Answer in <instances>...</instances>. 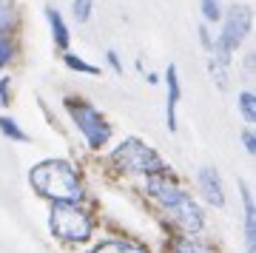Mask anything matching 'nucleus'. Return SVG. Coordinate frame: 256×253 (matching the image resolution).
I'll return each mask as SVG.
<instances>
[{
  "mask_svg": "<svg viewBox=\"0 0 256 253\" xmlns=\"http://www.w3.org/2000/svg\"><path fill=\"white\" fill-rule=\"evenodd\" d=\"M146 194L156 202V208L165 214V219L171 222V228L180 236H200L205 230V216H202L196 199L180 188L171 176L151 174L146 182Z\"/></svg>",
  "mask_w": 256,
  "mask_h": 253,
  "instance_id": "nucleus-1",
  "label": "nucleus"
},
{
  "mask_svg": "<svg viewBox=\"0 0 256 253\" xmlns=\"http://www.w3.org/2000/svg\"><path fill=\"white\" fill-rule=\"evenodd\" d=\"M28 182L52 205H80L86 196L80 174L66 160H46V162L34 165L28 174Z\"/></svg>",
  "mask_w": 256,
  "mask_h": 253,
  "instance_id": "nucleus-2",
  "label": "nucleus"
},
{
  "mask_svg": "<svg viewBox=\"0 0 256 253\" xmlns=\"http://www.w3.org/2000/svg\"><path fill=\"white\" fill-rule=\"evenodd\" d=\"M48 230L57 242L80 248L94 236V219L82 205H52L48 210Z\"/></svg>",
  "mask_w": 256,
  "mask_h": 253,
  "instance_id": "nucleus-3",
  "label": "nucleus"
},
{
  "mask_svg": "<svg viewBox=\"0 0 256 253\" xmlns=\"http://www.w3.org/2000/svg\"><path fill=\"white\" fill-rule=\"evenodd\" d=\"M111 162L126 174H148V176H151V174H162L160 156H156L146 142H140V140H134V136L122 140V142L114 148Z\"/></svg>",
  "mask_w": 256,
  "mask_h": 253,
  "instance_id": "nucleus-4",
  "label": "nucleus"
},
{
  "mask_svg": "<svg viewBox=\"0 0 256 253\" xmlns=\"http://www.w3.org/2000/svg\"><path fill=\"white\" fill-rule=\"evenodd\" d=\"M66 108H68L72 120L77 122L80 134L86 136L88 148H102V145L108 142L111 126L106 122V117L94 108L92 102H86V100H66Z\"/></svg>",
  "mask_w": 256,
  "mask_h": 253,
  "instance_id": "nucleus-5",
  "label": "nucleus"
},
{
  "mask_svg": "<svg viewBox=\"0 0 256 253\" xmlns=\"http://www.w3.org/2000/svg\"><path fill=\"white\" fill-rule=\"evenodd\" d=\"M248 28H250V14H248V9L245 6H234L228 12V18H225L222 34L214 43V63H222V66L230 63V52L239 48V43L248 34Z\"/></svg>",
  "mask_w": 256,
  "mask_h": 253,
  "instance_id": "nucleus-6",
  "label": "nucleus"
},
{
  "mask_svg": "<svg viewBox=\"0 0 256 253\" xmlns=\"http://www.w3.org/2000/svg\"><path fill=\"white\" fill-rule=\"evenodd\" d=\"M196 182H200L202 196L208 199L210 205H216V208H222V205H225V188H222L220 174L214 171V168H200Z\"/></svg>",
  "mask_w": 256,
  "mask_h": 253,
  "instance_id": "nucleus-7",
  "label": "nucleus"
},
{
  "mask_svg": "<svg viewBox=\"0 0 256 253\" xmlns=\"http://www.w3.org/2000/svg\"><path fill=\"white\" fill-rule=\"evenodd\" d=\"M88 253H151L146 242H137V239H126V236H108V239H100Z\"/></svg>",
  "mask_w": 256,
  "mask_h": 253,
  "instance_id": "nucleus-8",
  "label": "nucleus"
},
{
  "mask_svg": "<svg viewBox=\"0 0 256 253\" xmlns=\"http://www.w3.org/2000/svg\"><path fill=\"white\" fill-rule=\"evenodd\" d=\"M165 86H168L165 120H168V128L174 131V128H176V106H180V97H182V88H180V77H176V68H174V66H168V72H165Z\"/></svg>",
  "mask_w": 256,
  "mask_h": 253,
  "instance_id": "nucleus-9",
  "label": "nucleus"
},
{
  "mask_svg": "<svg viewBox=\"0 0 256 253\" xmlns=\"http://www.w3.org/2000/svg\"><path fill=\"white\" fill-rule=\"evenodd\" d=\"M168 253H216V248L200 236H180L176 234L168 244Z\"/></svg>",
  "mask_w": 256,
  "mask_h": 253,
  "instance_id": "nucleus-10",
  "label": "nucleus"
},
{
  "mask_svg": "<svg viewBox=\"0 0 256 253\" xmlns=\"http://www.w3.org/2000/svg\"><path fill=\"white\" fill-rule=\"evenodd\" d=\"M242 202H245V250L256 253V208L248 185H242Z\"/></svg>",
  "mask_w": 256,
  "mask_h": 253,
  "instance_id": "nucleus-11",
  "label": "nucleus"
},
{
  "mask_svg": "<svg viewBox=\"0 0 256 253\" xmlns=\"http://www.w3.org/2000/svg\"><path fill=\"white\" fill-rule=\"evenodd\" d=\"M46 20H48V26H52L54 43L60 46V48H68V28H66L63 18H60V12H57V9H46Z\"/></svg>",
  "mask_w": 256,
  "mask_h": 253,
  "instance_id": "nucleus-12",
  "label": "nucleus"
},
{
  "mask_svg": "<svg viewBox=\"0 0 256 253\" xmlns=\"http://www.w3.org/2000/svg\"><path fill=\"white\" fill-rule=\"evenodd\" d=\"M239 111H242L245 122L254 126V120H256V97H254V91H242V94H239Z\"/></svg>",
  "mask_w": 256,
  "mask_h": 253,
  "instance_id": "nucleus-13",
  "label": "nucleus"
},
{
  "mask_svg": "<svg viewBox=\"0 0 256 253\" xmlns=\"http://www.w3.org/2000/svg\"><path fill=\"white\" fill-rule=\"evenodd\" d=\"M0 131L6 136H12V140H18V142H26L28 140L26 131L18 126V120H12V117H0Z\"/></svg>",
  "mask_w": 256,
  "mask_h": 253,
  "instance_id": "nucleus-14",
  "label": "nucleus"
},
{
  "mask_svg": "<svg viewBox=\"0 0 256 253\" xmlns=\"http://www.w3.org/2000/svg\"><path fill=\"white\" fill-rule=\"evenodd\" d=\"M14 26V12H12L9 0H0V37H6V32Z\"/></svg>",
  "mask_w": 256,
  "mask_h": 253,
  "instance_id": "nucleus-15",
  "label": "nucleus"
},
{
  "mask_svg": "<svg viewBox=\"0 0 256 253\" xmlns=\"http://www.w3.org/2000/svg\"><path fill=\"white\" fill-rule=\"evenodd\" d=\"M63 60H66V66H68V68H74V72H82V74H100V68H97V66H92V63H86V60H80L77 54H66Z\"/></svg>",
  "mask_w": 256,
  "mask_h": 253,
  "instance_id": "nucleus-16",
  "label": "nucleus"
},
{
  "mask_svg": "<svg viewBox=\"0 0 256 253\" xmlns=\"http://www.w3.org/2000/svg\"><path fill=\"white\" fill-rule=\"evenodd\" d=\"M72 12H74V18L80 20V23H86V20L92 18V0H74Z\"/></svg>",
  "mask_w": 256,
  "mask_h": 253,
  "instance_id": "nucleus-17",
  "label": "nucleus"
},
{
  "mask_svg": "<svg viewBox=\"0 0 256 253\" xmlns=\"http://www.w3.org/2000/svg\"><path fill=\"white\" fill-rule=\"evenodd\" d=\"M202 14H205V20H220V0H202Z\"/></svg>",
  "mask_w": 256,
  "mask_h": 253,
  "instance_id": "nucleus-18",
  "label": "nucleus"
},
{
  "mask_svg": "<svg viewBox=\"0 0 256 253\" xmlns=\"http://www.w3.org/2000/svg\"><path fill=\"white\" fill-rule=\"evenodd\" d=\"M9 60H12V43L6 37H0V68L9 63Z\"/></svg>",
  "mask_w": 256,
  "mask_h": 253,
  "instance_id": "nucleus-19",
  "label": "nucleus"
},
{
  "mask_svg": "<svg viewBox=\"0 0 256 253\" xmlns=\"http://www.w3.org/2000/svg\"><path fill=\"white\" fill-rule=\"evenodd\" d=\"M242 142H245L248 154H254V151H256V136H254V131H250V128H245V131H242Z\"/></svg>",
  "mask_w": 256,
  "mask_h": 253,
  "instance_id": "nucleus-20",
  "label": "nucleus"
},
{
  "mask_svg": "<svg viewBox=\"0 0 256 253\" xmlns=\"http://www.w3.org/2000/svg\"><path fill=\"white\" fill-rule=\"evenodd\" d=\"M0 102H9V77H0Z\"/></svg>",
  "mask_w": 256,
  "mask_h": 253,
  "instance_id": "nucleus-21",
  "label": "nucleus"
},
{
  "mask_svg": "<svg viewBox=\"0 0 256 253\" xmlns=\"http://www.w3.org/2000/svg\"><path fill=\"white\" fill-rule=\"evenodd\" d=\"M108 63H111V68H114V72H122V66H120V57H117V52H108Z\"/></svg>",
  "mask_w": 256,
  "mask_h": 253,
  "instance_id": "nucleus-22",
  "label": "nucleus"
},
{
  "mask_svg": "<svg viewBox=\"0 0 256 253\" xmlns=\"http://www.w3.org/2000/svg\"><path fill=\"white\" fill-rule=\"evenodd\" d=\"M200 40H202V46H205V48H210V46H214V40H210V34H208V28H200Z\"/></svg>",
  "mask_w": 256,
  "mask_h": 253,
  "instance_id": "nucleus-23",
  "label": "nucleus"
},
{
  "mask_svg": "<svg viewBox=\"0 0 256 253\" xmlns=\"http://www.w3.org/2000/svg\"><path fill=\"white\" fill-rule=\"evenodd\" d=\"M0 106H3V102H0Z\"/></svg>",
  "mask_w": 256,
  "mask_h": 253,
  "instance_id": "nucleus-24",
  "label": "nucleus"
}]
</instances>
